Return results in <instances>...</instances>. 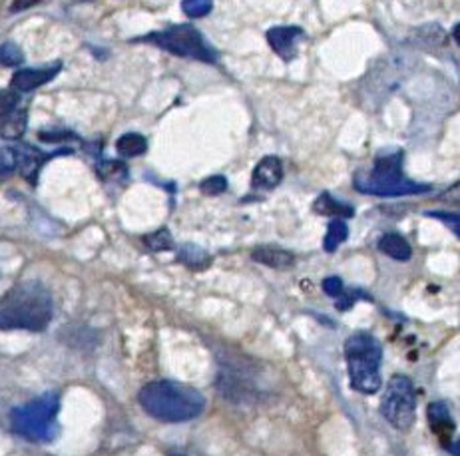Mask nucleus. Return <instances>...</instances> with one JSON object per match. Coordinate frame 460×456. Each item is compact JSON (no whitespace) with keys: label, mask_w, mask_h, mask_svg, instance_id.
I'll use <instances>...</instances> for the list:
<instances>
[{"label":"nucleus","mask_w":460,"mask_h":456,"mask_svg":"<svg viewBox=\"0 0 460 456\" xmlns=\"http://www.w3.org/2000/svg\"><path fill=\"white\" fill-rule=\"evenodd\" d=\"M54 315L52 295L38 281L14 285L0 299V329L3 331H44Z\"/></svg>","instance_id":"f257e3e1"},{"label":"nucleus","mask_w":460,"mask_h":456,"mask_svg":"<svg viewBox=\"0 0 460 456\" xmlns=\"http://www.w3.org/2000/svg\"><path fill=\"white\" fill-rule=\"evenodd\" d=\"M138 401L149 417L162 422H186L202 415L206 396L178 381H152L141 387Z\"/></svg>","instance_id":"f03ea898"},{"label":"nucleus","mask_w":460,"mask_h":456,"mask_svg":"<svg viewBox=\"0 0 460 456\" xmlns=\"http://www.w3.org/2000/svg\"><path fill=\"white\" fill-rule=\"evenodd\" d=\"M353 185L357 191L367 193V196H379V198L418 196V193H426L431 190V185L418 183L405 177L403 151L400 150L376 156L369 172L355 174Z\"/></svg>","instance_id":"7ed1b4c3"},{"label":"nucleus","mask_w":460,"mask_h":456,"mask_svg":"<svg viewBox=\"0 0 460 456\" xmlns=\"http://www.w3.org/2000/svg\"><path fill=\"white\" fill-rule=\"evenodd\" d=\"M347 361L349 381L357 393L375 395L383 385L381 362L383 347L371 333H353L343 347Z\"/></svg>","instance_id":"20e7f679"},{"label":"nucleus","mask_w":460,"mask_h":456,"mask_svg":"<svg viewBox=\"0 0 460 456\" xmlns=\"http://www.w3.org/2000/svg\"><path fill=\"white\" fill-rule=\"evenodd\" d=\"M58 411L61 399L54 393H46L11 412V427L19 436L30 443H50L58 435Z\"/></svg>","instance_id":"39448f33"},{"label":"nucleus","mask_w":460,"mask_h":456,"mask_svg":"<svg viewBox=\"0 0 460 456\" xmlns=\"http://www.w3.org/2000/svg\"><path fill=\"white\" fill-rule=\"evenodd\" d=\"M140 40L149 42V45L182 58H194V61L207 64H214L217 61L215 50L207 45L202 32L190 27V24H175V27L152 32V35Z\"/></svg>","instance_id":"423d86ee"},{"label":"nucleus","mask_w":460,"mask_h":456,"mask_svg":"<svg viewBox=\"0 0 460 456\" xmlns=\"http://www.w3.org/2000/svg\"><path fill=\"white\" fill-rule=\"evenodd\" d=\"M381 415L400 433L413 428L416 420V391L411 379L405 375L391 379L381 401Z\"/></svg>","instance_id":"0eeeda50"},{"label":"nucleus","mask_w":460,"mask_h":456,"mask_svg":"<svg viewBox=\"0 0 460 456\" xmlns=\"http://www.w3.org/2000/svg\"><path fill=\"white\" fill-rule=\"evenodd\" d=\"M303 37V28L299 27H273L265 35L273 53L286 62H291L297 56V42Z\"/></svg>","instance_id":"6e6552de"},{"label":"nucleus","mask_w":460,"mask_h":456,"mask_svg":"<svg viewBox=\"0 0 460 456\" xmlns=\"http://www.w3.org/2000/svg\"><path fill=\"white\" fill-rule=\"evenodd\" d=\"M283 180V164L278 156H265L259 159L254 174H251V190L270 191L278 188Z\"/></svg>","instance_id":"1a4fd4ad"},{"label":"nucleus","mask_w":460,"mask_h":456,"mask_svg":"<svg viewBox=\"0 0 460 456\" xmlns=\"http://www.w3.org/2000/svg\"><path fill=\"white\" fill-rule=\"evenodd\" d=\"M426 415H429V422H431V428L434 430V435L439 436V441L450 449L453 452H458V449H455L453 444V436H455V420L450 417L448 407L445 403H431L429 404V411H426Z\"/></svg>","instance_id":"9d476101"},{"label":"nucleus","mask_w":460,"mask_h":456,"mask_svg":"<svg viewBox=\"0 0 460 456\" xmlns=\"http://www.w3.org/2000/svg\"><path fill=\"white\" fill-rule=\"evenodd\" d=\"M62 64L54 62L50 66H44V69H22L12 76V88L14 92H30L42 84H46L54 78V76L61 72Z\"/></svg>","instance_id":"9b49d317"},{"label":"nucleus","mask_w":460,"mask_h":456,"mask_svg":"<svg viewBox=\"0 0 460 456\" xmlns=\"http://www.w3.org/2000/svg\"><path fill=\"white\" fill-rule=\"evenodd\" d=\"M12 151L16 158V170H20V174L27 177V180L35 182L40 166L46 162L48 156H44L42 151H38L36 148H30V146H20Z\"/></svg>","instance_id":"f8f14e48"},{"label":"nucleus","mask_w":460,"mask_h":456,"mask_svg":"<svg viewBox=\"0 0 460 456\" xmlns=\"http://www.w3.org/2000/svg\"><path fill=\"white\" fill-rule=\"evenodd\" d=\"M251 259L257 261V264L267 265V267H273V269H289L295 265V257H293V253L286 251V249H279V248H257L251 253Z\"/></svg>","instance_id":"ddd939ff"},{"label":"nucleus","mask_w":460,"mask_h":456,"mask_svg":"<svg viewBox=\"0 0 460 456\" xmlns=\"http://www.w3.org/2000/svg\"><path fill=\"white\" fill-rule=\"evenodd\" d=\"M313 211L315 214L319 216H329V217H337V219H343V217H353L355 216V209L343 204V201H337L335 200V196H331L329 191H323L319 198L315 200L313 204Z\"/></svg>","instance_id":"4468645a"},{"label":"nucleus","mask_w":460,"mask_h":456,"mask_svg":"<svg viewBox=\"0 0 460 456\" xmlns=\"http://www.w3.org/2000/svg\"><path fill=\"white\" fill-rule=\"evenodd\" d=\"M379 249L389 256L391 259L397 261H408L413 257V248L408 246V241L399 233H387L383 235L379 241Z\"/></svg>","instance_id":"2eb2a0df"},{"label":"nucleus","mask_w":460,"mask_h":456,"mask_svg":"<svg viewBox=\"0 0 460 456\" xmlns=\"http://www.w3.org/2000/svg\"><path fill=\"white\" fill-rule=\"evenodd\" d=\"M28 124V114L27 110H14L12 114H8L0 122V136L4 140H20L27 132Z\"/></svg>","instance_id":"dca6fc26"},{"label":"nucleus","mask_w":460,"mask_h":456,"mask_svg":"<svg viewBox=\"0 0 460 456\" xmlns=\"http://www.w3.org/2000/svg\"><path fill=\"white\" fill-rule=\"evenodd\" d=\"M116 150L122 158H136L141 156L148 150V142L141 134H124L122 138L116 142Z\"/></svg>","instance_id":"f3484780"},{"label":"nucleus","mask_w":460,"mask_h":456,"mask_svg":"<svg viewBox=\"0 0 460 456\" xmlns=\"http://www.w3.org/2000/svg\"><path fill=\"white\" fill-rule=\"evenodd\" d=\"M349 238V227L345 224V219H333L327 227V233H325L323 249L325 251H337L341 243H345Z\"/></svg>","instance_id":"a211bd4d"},{"label":"nucleus","mask_w":460,"mask_h":456,"mask_svg":"<svg viewBox=\"0 0 460 456\" xmlns=\"http://www.w3.org/2000/svg\"><path fill=\"white\" fill-rule=\"evenodd\" d=\"M180 261L186 267L194 269V272H204V269L212 264V257H209L207 251L204 249H199L196 246H186L180 251Z\"/></svg>","instance_id":"6ab92c4d"},{"label":"nucleus","mask_w":460,"mask_h":456,"mask_svg":"<svg viewBox=\"0 0 460 456\" xmlns=\"http://www.w3.org/2000/svg\"><path fill=\"white\" fill-rule=\"evenodd\" d=\"M24 62L22 50L12 45V42H4L0 45V64L3 66H20Z\"/></svg>","instance_id":"aec40b11"},{"label":"nucleus","mask_w":460,"mask_h":456,"mask_svg":"<svg viewBox=\"0 0 460 456\" xmlns=\"http://www.w3.org/2000/svg\"><path fill=\"white\" fill-rule=\"evenodd\" d=\"M144 241H146V246L149 249H154V251H167V249L174 248L172 233L167 230H160V232H156L152 235H146Z\"/></svg>","instance_id":"412c9836"},{"label":"nucleus","mask_w":460,"mask_h":456,"mask_svg":"<svg viewBox=\"0 0 460 456\" xmlns=\"http://www.w3.org/2000/svg\"><path fill=\"white\" fill-rule=\"evenodd\" d=\"M199 190H202L206 196H220V193L228 190V180L220 174L209 175L202 183H199Z\"/></svg>","instance_id":"4be33fe9"},{"label":"nucleus","mask_w":460,"mask_h":456,"mask_svg":"<svg viewBox=\"0 0 460 456\" xmlns=\"http://www.w3.org/2000/svg\"><path fill=\"white\" fill-rule=\"evenodd\" d=\"M214 4L207 3V0H188V3L182 4V11L186 12L191 19H204L209 12H212Z\"/></svg>","instance_id":"5701e85b"},{"label":"nucleus","mask_w":460,"mask_h":456,"mask_svg":"<svg viewBox=\"0 0 460 456\" xmlns=\"http://www.w3.org/2000/svg\"><path fill=\"white\" fill-rule=\"evenodd\" d=\"M20 102L19 92L14 90H0V118H6L8 114H12L16 106Z\"/></svg>","instance_id":"b1692460"},{"label":"nucleus","mask_w":460,"mask_h":456,"mask_svg":"<svg viewBox=\"0 0 460 456\" xmlns=\"http://www.w3.org/2000/svg\"><path fill=\"white\" fill-rule=\"evenodd\" d=\"M16 170V158H14V151L3 148L0 150V177H6L11 175Z\"/></svg>","instance_id":"393cba45"},{"label":"nucleus","mask_w":460,"mask_h":456,"mask_svg":"<svg viewBox=\"0 0 460 456\" xmlns=\"http://www.w3.org/2000/svg\"><path fill=\"white\" fill-rule=\"evenodd\" d=\"M323 291L329 295V297H341L343 291H345V285L339 280V277H327L323 281Z\"/></svg>","instance_id":"a878e982"},{"label":"nucleus","mask_w":460,"mask_h":456,"mask_svg":"<svg viewBox=\"0 0 460 456\" xmlns=\"http://www.w3.org/2000/svg\"><path fill=\"white\" fill-rule=\"evenodd\" d=\"M431 217H437V219H442V222H445L450 230H453L455 233H456V238L460 235V232H458V214H448V211H431L429 214Z\"/></svg>","instance_id":"bb28decb"},{"label":"nucleus","mask_w":460,"mask_h":456,"mask_svg":"<svg viewBox=\"0 0 460 456\" xmlns=\"http://www.w3.org/2000/svg\"><path fill=\"white\" fill-rule=\"evenodd\" d=\"M458 28H460V27L456 24V27H455V32H453V37L456 38V42H458Z\"/></svg>","instance_id":"cd10ccee"}]
</instances>
